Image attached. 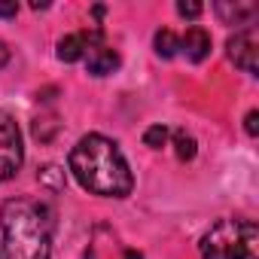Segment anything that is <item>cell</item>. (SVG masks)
I'll use <instances>...</instances> for the list:
<instances>
[{
    "label": "cell",
    "instance_id": "6da1fadb",
    "mask_svg": "<svg viewBox=\"0 0 259 259\" xmlns=\"http://www.w3.org/2000/svg\"><path fill=\"white\" fill-rule=\"evenodd\" d=\"M67 168L85 192L101 198H128L135 189L128 159L122 156L119 144L104 135H82L67 156Z\"/></svg>",
    "mask_w": 259,
    "mask_h": 259
},
{
    "label": "cell",
    "instance_id": "7a4b0ae2",
    "mask_svg": "<svg viewBox=\"0 0 259 259\" xmlns=\"http://www.w3.org/2000/svg\"><path fill=\"white\" fill-rule=\"evenodd\" d=\"M0 259H49L55 238V207L40 198H7L0 204Z\"/></svg>",
    "mask_w": 259,
    "mask_h": 259
},
{
    "label": "cell",
    "instance_id": "3957f363",
    "mask_svg": "<svg viewBox=\"0 0 259 259\" xmlns=\"http://www.w3.org/2000/svg\"><path fill=\"white\" fill-rule=\"evenodd\" d=\"M201 259H259V229L247 217L217 220L198 241Z\"/></svg>",
    "mask_w": 259,
    "mask_h": 259
},
{
    "label": "cell",
    "instance_id": "277c9868",
    "mask_svg": "<svg viewBox=\"0 0 259 259\" xmlns=\"http://www.w3.org/2000/svg\"><path fill=\"white\" fill-rule=\"evenodd\" d=\"M25 162V141L16 116L0 113V183L13 180Z\"/></svg>",
    "mask_w": 259,
    "mask_h": 259
},
{
    "label": "cell",
    "instance_id": "5b68a950",
    "mask_svg": "<svg viewBox=\"0 0 259 259\" xmlns=\"http://www.w3.org/2000/svg\"><path fill=\"white\" fill-rule=\"evenodd\" d=\"M226 55L247 76H256L259 73V34H256V25L235 31V37H229V43H226Z\"/></svg>",
    "mask_w": 259,
    "mask_h": 259
},
{
    "label": "cell",
    "instance_id": "8992f818",
    "mask_svg": "<svg viewBox=\"0 0 259 259\" xmlns=\"http://www.w3.org/2000/svg\"><path fill=\"white\" fill-rule=\"evenodd\" d=\"M82 61H85V67H89V73H92V76H110V73L119 67V52H116V49H110V46L104 43V31H101V34L89 43V49H85Z\"/></svg>",
    "mask_w": 259,
    "mask_h": 259
},
{
    "label": "cell",
    "instance_id": "52a82bcc",
    "mask_svg": "<svg viewBox=\"0 0 259 259\" xmlns=\"http://www.w3.org/2000/svg\"><path fill=\"white\" fill-rule=\"evenodd\" d=\"M217 16L223 25H235L238 31L241 28H253L256 16H259V7L256 4H244V0H235V4H226V0H220V4H213Z\"/></svg>",
    "mask_w": 259,
    "mask_h": 259
},
{
    "label": "cell",
    "instance_id": "ba28073f",
    "mask_svg": "<svg viewBox=\"0 0 259 259\" xmlns=\"http://www.w3.org/2000/svg\"><path fill=\"white\" fill-rule=\"evenodd\" d=\"M101 31L98 28H92V31H76V34H64L61 40H58V61H64V64H73V61H82V55H85V49H89V43L98 37Z\"/></svg>",
    "mask_w": 259,
    "mask_h": 259
},
{
    "label": "cell",
    "instance_id": "9c48e42d",
    "mask_svg": "<svg viewBox=\"0 0 259 259\" xmlns=\"http://www.w3.org/2000/svg\"><path fill=\"white\" fill-rule=\"evenodd\" d=\"M180 52L192 61V64H201L207 55H210V34L198 25H192L183 37H180Z\"/></svg>",
    "mask_w": 259,
    "mask_h": 259
},
{
    "label": "cell",
    "instance_id": "30bf717a",
    "mask_svg": "<svg viewBox=\"0 0 259 259\" xmlns=\"http://www.w3.org/2000/svg\"><path fill=\"white\" fill-rule=\"evenodd\" d=\"M171 138H174V153H177V159H180V162H192V159H195V153H198L195 138L186 132V128H174Z\"/></svg>",
    "mask_w": 259,
    "mask_h": 259
},
{
    "label": "cell",
    "instance_id": "8fae6325",
    "mask_svg": "<svg viewBox=\"0 0 259 259\" xmlns=\"http://www.w3.org/2000/svg\"><path fill=\"white\" fill-rule=\"evenodd\" d=\"M153 46H156V55H159V58H174V55L180 52V37H177L171 28H162V31H156Z\"/></svg>",
    "mask_w": 259,
    "mask_h": 259
},
{
    "label": "cell",
    "instance_id": "7c38bea8",
    "mask_svg": "<svg viewBox=\"0 0 259 259\" xmlns=\"http://www.w3.org/2000/svg\"><path fill=\"white\" fill-rule=\"evenodd\" d=\"M168 138H171L168 125H150L147 132H144V144H147L150 150H162V147L168 144Z\"/></svg>",
    "mask_w": 259,
    "mask_h": 259
},
{
    "label": "cell",
    "instance_id": "4fadbf2b",
    "mask_svg": "<svg viewBox=\"0 0 259 259\" xmlns=\"http://www.w3.org/2000/svg\"><path fill=\"white\" fill-rule=\"evenodd\" d=\"M37 177H40V183H46L52 192H58V189L64 186V171H61V168H55V165H46Z\"/></svg>",
    "mask_w": 259,
    "mask_h": 259
},
{
    "label": "cell",
    "instance_id": "5bb4252c",
    "mask_svg": "<svg viewBox=\"0 0 259 259\" xmlns=\"http://www.w3.org/2000/svg\"><path fill=\"white\" fill-rule=\"evenodd\" d=\"M177 13H180L183 19H198V16H201V4H186V0H180V4H177Z\"/></svg>",
    "mask_w": 259,
    "mask_h": 259
},
{
    "label": "cell",
    "instance_id": "9a60e30c",
    "mask_svg": "<svg viewBox=\"0 0 259 259\" xmlns=\"http://www.w3.org/2000/svg\"><path fill=\"white\" fill-rule=\"evenodd\" d=\"M256 119H259V113H256V110H250V113L244 116V132H247L250 138H256V135H259V125H256Z\"/></svg>",
    "mask_w": 259,
    "mask_h": 259
},
{
    "label": "cell",
    "instance_id": "2e32d148",
    "mask_svg": "<svg viewBox=\"0 0 259 259\" xmlns=\"http://www.w3.org/2000/svg\"><path fill=\"white\" fill-rule=\"evenodd\" d=\"M19 4H0V19H16Z\"/></svg>",
    "mask_w": 259,
    "mask_h": 259
},
{
    "label": "cell",
    "instance_id": "e0dca14e",
    "mask_svg": "<svg viewBox=\"0 0 259 259\" xmlns=\"http://www.w3.org/2000/svg\"><path fill=\"white\" fill-rule=\"evenodd\" d=\"M10 58H13V52H10V46L0 40V70H4L7 64H10Z\"/></svg>",
    "mask_w": 259,
    "mask_h": 259
},
{
    "label": "cell",
    "instance_id": "ac0fdd59",
    "mask_svg": "<svg viewBox=\"0 0 259 259\" xmlns=\"http://www.w3.org/2000/svg\"><path fill=\"white\" fill-rule=\"evenodd\" d=\"M85 259H89V256H85Z\"/></svg>",
    "mask_w": 259,
    "mask_h": 259
}]
</instances>
